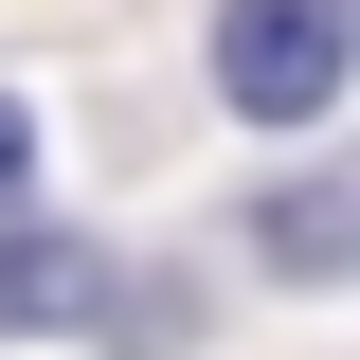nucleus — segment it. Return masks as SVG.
Segmentation results:
<instances>
[{
	"instance_id": "2",
	"label": "nucleus",
	"mask_w": 360,
	"mask_h": 360,
	"mask_svg": "<svg viewBox=\"0 0 360 360\" xmlns=\"http://www.w3.org/2000/svg\"><path fill=\"white\" fill-rule=\"evenodd\" d=\"M127 270L90 252V234H0V324H108Z\"/></svg>"
},
{
	"instance_id": "1",
	"label": "nucleus",
	"mask_w": 360,
	"mask_h": 360,
	"mask_svg": "<svg viewBox=\"0 0 360 360\" xmlns=\"http://www.w3.org/2000/svg\"><path fill=\"white\" fill-rule=\"evenodd\" d=\"M360 54V0H217V108L234 127H324Z\"/></svg>"
},
{
	"instance_id": "3",
	"label": "nucleus",
	"mask_w": 360,
	"mask_h": 360,
	"mask_svg": "<svg viewBox=\"0 0 360 360\" xmlns=\"http://www.w3.org/2000/svg\"><path fill=\"white\" fill-rule=\"evenodd\" d=\"M342 252H360V198H342V180L270 198V270H342Z\"/></svg>"
},
{
	"instance_id": "4",
	"label": "nucleus",
	"mask_w": 360,
	"mask_h": 360,
	"mask_svg": "<svg viewBox=\"0 0 360 360\" xmlns=\"http://www.w3.org/2000/svg\"><path fill=\"white\" fill-rule=\"evenodd\" d=\"M18 180H37V108L0 90V198H18Z\"/></svg>"
}]
</instances>
